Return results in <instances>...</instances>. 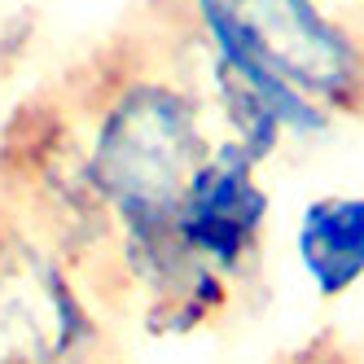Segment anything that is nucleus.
<instances>
[{
	"label": "nucleus",
	"mask_w": 364,
	"mask_h": 364,
	"mask_svg": "<svg viewBox=\"0 0 364 364\" xmlns=\"http://www.w3.org/2000/svg\"><path fill=\"white\" fill-rule=\"evenodd\" d=\"M88 171L123 232L176 220V206L220 141L193 75L176 66H127L101 80L80 123Z\"/></svg>",
	"instance_id": "obj_1"
},
{
	"label": "nucleus",
	"mask_w": 364,
	"mask_h": 364,
	"mask_svg": "<svg viewBox=\"0 0 364 364\" xmlns=\"http://www.w3.org/2000/svg\"><path fill=\"white\" fill-rule=\"evenodd\" d=\"M0 202L40 232L92 294H114V215L88 171L75 114L31 101L9 123Z\"/></svg>",
	"instance_id": "obj_2"
},
{
	"label": "nucleus",
	"mask_w": 364,
	"mask_h": 364,
	"mask_svg": "<svg viewBox=\"0 0 364 364\" xmlns=\"http://www.w3.org/2000/svg\"><path fill=\"white\" fill-rule=\"evenodd\" d=\"M97 347L92 290L0 202V364H88Z\"/></svg>",
	"instance_id": "obj_3"
},
{
	"label": "nucleus",
	"mask_w": 364,
	"mask_h": 364,
	"mask_svg": "<svg viewBox=\"0 0 364 364\" xmlns=\"http://www.w3.org/2000/svg\"><path fill=\"white\" fill-rule=\"evenodd\" d=\"M246 44L321 110H364V40L325 0H228Z\"/></svg>",
	"instance_id": "obj_4"
},
{
	"label": "nucleus",
	"mask_w": 364,
	"mask_h": 364,
	"mask_svg": "<svg viewBox=\"0 0 364 364\" xmlns=\"http://www.w3.org/2000/svg\"><path fill=\"white\" fill-rule=\"evenodd\" d=\"M272 215V193L259 180V163L246 149L215 141L211 159L193 176L176 206V232L211 272L242 285L264 255V232Z\"/></svg>",
	"instance_id": "obj_5"
},
{
	"label": "nucleus",
	"mask_w": 364,
	"mask_h": 364,
	"mask_svg": "<svg viewBox=\"0 0 364 364\" xmlns=\"http://www.w3.org/2000/svg\"><path fill=\"white\" fill-rule=\"evenodd\" d=\"M294 255L321 303L351 294L364 281V193L311 198L294 228Z\"/></svg>",
	"instance_id": "obj_6"
}]
</instances>
